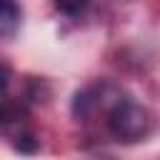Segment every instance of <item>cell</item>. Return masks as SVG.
Segmentation results:
<instances>
[{
    "label": "cell",
    "instance_id": "6da1fadb",
    "mask_svg": "<svg viewBox=\"0 0 160 160\" xmlns=\"http://www.w3.org/2000/svg\"><path fill=\"white\" fill-rule=\"evenodd\" d=\"M108 130L115 140L135 142L150 130V112L135 100H115L108 110Z\"/></svg>",
    "mask_w": 160,
    "mask_h": 160
},
{
    "label": "cell",
    "instance_id": "7a4b0ae2",
    "mask_svg": "<svg viewBox=\"0 0 160 160\" xmlns=\"http://www.w3.org/2000/svg\"><path fill=\"white\" fill-rule=\"evenodd\" d=\"M20 5L15 0H0V35L2 38H12L15 30L20 28Z\"/></svg>",
    "mask_w": 160,
    "mask_h": 160
},
{
    "label": "cell",
    "instance_id": "3957f363",
    "mask_svg": "<svg viewBox=\"0 0 160 160\" xmlns=\"http://www.w3.org/2000/svg\"><path fill=\"white\" fill-rule=\"evenodd\" d=\"M12 145H15V150H20V152H35V150H38L35 135H32L30 130H25V128H20V130L12 135Z\"/></svg>",
    "mask_w": 160,
    "mask_h": 160
},
{
    "label": "cell",
    "instance_id": "277c9868",
    "mask_svg": "<svg viewBox=\"0 0 160 160\" xmlns=\"http://www.w3.org/2000/svg\"><path fill=\"white\" fill-rule=\"evenodd\" d=\"M52 2H55V8H58L62 15H68V18H78L80 12L88 10V5H90L92 0H52Z\"/></svg>",
    "mask_w": 160,
    "mask_h": 160
}]
</instances>
